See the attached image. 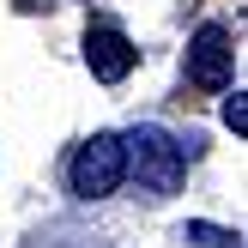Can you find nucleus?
I'll return each instance as SVG.
<instances>
[{"label":"nucleus","instance_id":"obj_3","mask_svg":"<svg viewBox=\"0 0 248 248\" xmlns=\"http://www.w3.org/2000/svg\"><path fill=\"white\" fill-rule=\"evenodd\" d=\"M230 61H236L230 31H224V24H200L194 43H188V79L206 85V91H224V85H230Z\"/></svg>","mask_w":248,"mask_h":248},{"label":"nucleus","instance_id":"obj_4","mask_svg":"<svg viewBox=\"0 0 248 248\" xmlns=\"http://www.w3.org/2000/svg\"><path fill=\"white\" fill-rule=\"evenodd\" d=\"M85 61H91V73H97L103 85H115V79H127V73H133L140 48H133L115 24H91V36H85Z\"/></svg>","mask_w":248,"mask_h":248},{"label":"nucleus","instance_id":"obj_2","mask_svg":"<svg viewBox=\"0 0 248 248\" xmlns=\"http://www.w3.org/2000/svg\"><path fill=\"white\" fill-rule=\"evenodd\" d=\"M67 182H73V194H79V200H109V194L127 182V164H121V140H115V133H91V140L73 152Z\"/></svg>","mask_w":248,"mask_h":248},{"label":"nucleus","instance_id":"obj_1","mask_svg":"<svg viewBox=\"0 0 248 248\" xmlns=\"http://www.w3.org/2000/svg\"><path fill=\"white\" fill-rule=\"evenodd\" d=\"M121 164H127V176L140 182L145 194H176L182 176H188V157H182V140H170L164 127H152V121H140V127L121 140Z\"/></svg>","mask_w":248,"mask_h":248},{"label":"nucleus","instance_id":"obj_6","mask_svg":"<svg viewBox=\"0 0 248 248\" xmlns=\"http://www.w3.org/2000/svg\"><path fill=\"white\" fill-rule=\"evenodd\" d=\"M224 127L236 133V140L248 133V97H242V91H236V97H224Z\"/></svg>","mask_w":248,"mask_h":248},{"label":"nucleus","instance_id":"obj_5","mask_svg":"<svg viewBox=\"0 0 248 248\" xmlns=\"http://www.w3.org/2000/svg\"><path fill=\"white\" fill-rule=\"evenodd\" d=\"M182 242H188V248H242V236H236V230H218V224H200V218H194V224L182 230Z\"/></svg>","mask_w":248,"mask_h":248}]
</instances>
